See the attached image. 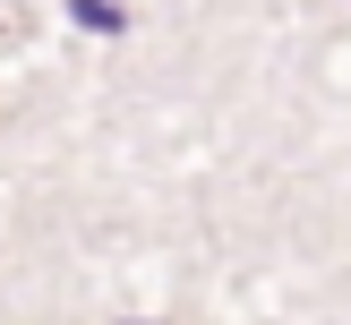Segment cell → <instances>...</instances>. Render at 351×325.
<instances>
[{
	"label": "cell",
	"mask_w": 351,
	"mask_h": 325,
	"mask_svg": "<svg viewBox=\"0 0 351 325\" xmlns=\"http://www.w3.org/2000/svg\"><path fill=\"white\" fill-rule=\"evenodd\" d=\"M69 17H77L86 34H120V26H129V9H120V0H69Z\"/></svg>",
	"instance_id": "1"
}]
</instances>
